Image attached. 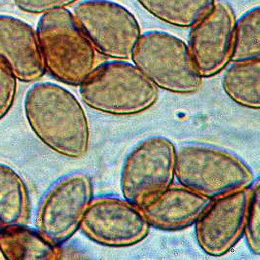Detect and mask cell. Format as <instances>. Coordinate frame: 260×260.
<instances>
[{"instance_id": "cell-1", "label": "cell", "mask_w": 260, "mask_h": 260, "mask_svg": "<svg viewBox=\"0 0 260 260\" xmlns=\"http://www.w3.org/2000/svg\"><path fill=\"white\" fill-rule=\"evenodd\" d=\"M23 107L30 129L50 150L69 159L89 152L90 122L70 90L55 82L35 83L25 92Z\"/></svg>"}, {"instance_id": "cell-2", "label": "cell", "mask_w": 260, "mask_h": 260, "mask_svg": "<svg viewBox=\"0 0 260 260\" xmlns=\"http://www.w3.org/2000/svg\"><path fill=\"white\" fill-rule=\"evenodd\" d=\"M178 183L213 200L249 187L256 176L236 153L211 143L183 142L176 145Z\"/></svg>"}, {"instance_id": "cell-3", "label": "cell", "mask_w": 260, "mask_h": 260, "mask_svg": "<svg viewBox=\"0 0 260 260\" xmlns=\"http://www.w3.org/2000/svg\"><path fill=\"white\" fill-rule=\"evenodd\" d=\"M36 36L46 72L59 82L79 87L98 66V51L71 10L40 15Z\"/></svg>"}, {"instance_id": "cell-4", "label": "cell", "mask_w": 260, "mask_h": 260, "mask_svg": "<svg viewBox=\"0 0 260 260\" xmlns=\"http://www.w3.org/2000/svg\"><path fill=\"white\" fill-rule=\"evenodd\" d=\"M79 94L100 113L130 116L153 107L159 89L133 62L112 59L95 67L79 86Z\"/></svg>"}, {"instance_id": "cell-5", "label": "cell", "mask_w": 260, "mask_h": 260, "mask_svg": "<svg viewBox=\"0 0 260 260\" xmlns=\"http://www.w3.org/2000/svg\"><path fill=\"white\" fill-rule=\"evenodd\" d=\"M130 59L158 89L177 95H191L201 87L203 77L187 43L168 31L142 32Z\"/></svg>"}, {"instance_id": "cell-6", "label": "cell", "mask_w": 260, "mask_h": 260, "mask_svg": "<svg viewBox=\"0 0 260 260\" xmlns=\"http://www.w3.org/2000/svg\"><path fill=\"white\" fill-rule=\"evenodd\" d=\"M175 171V143L164 136L145 137L131 148L122 162V196L142 208L174 183Z\"/></svg>"}, {"instance_id": "cell-7", "label": "cell", "mask_w": 260, "mask_h": 260, "mask_svg": "<svg viewBox=\"0 0 260 260\" xmlns=\"http://www.w3.org/2000/svg\"><path fill=\"white\" fill-rule=\"evenodd\" d=\"M93 197L94 183L88 172L75 170L60 176L38 202L35 227L49 241L61 246L79 230Z\"/></svg>"}, {"instance_id": "cell-8", "label": "cell", "mask_w": 260, "mask_h": 260, "mask_svg": "<svg viewBox=\"0 0 260 260\" xmlns=\"http://www.w3.org/2000/svg\"><path fill=\"white\" fill-rule=\"evenodd\" d=\"M71 12L100 55L130 59L142 29L126 6L114 0H79Z\"/></svg>"}, {"instance_id": "cell-9", "label": "cell", "mask_w": 260, "mask_h": 260, "mask_svg": "<svg viewBox=\"0 0 260 260\" xmlns=\"http://www.w3.org/2000/svg\"><path fill=\"white\" fill-rule=\"evenodd\" d=\"M150 228L141 207L123 196L106 194L93 197L79 230L99 245L124 248L142 242Z\"/></svg>"}, {"instance_id": "cell-10", "label": "cell", "mask_w": 260, "mask_h": 260, "mask_svg": "<svg viewBox=\"0 0 260 260\" xmlns=\"http://www.w3.org/2000/svg\"><path fill=\"white\" fill-rule=\"evenodd\" d=\"M250 186L211 200L194 223L197 245L213 257L232 250L244 236Z\"/></svg>"}, {"instance_id": "cell-11", "label": "cell", "mask_w": 260, "mask_h": 260, "mask_svg": "<svg viewBox=\"0 0 260 260\" xmlns=\"http://www.w3.org/2000/svg\"><path fill=\"white\" fill-rule=\"evenodd\" d=\"M235 15L223 1H215L212 10L190 27L188 48L203 78L212 77L231 61Z\"/></svg>"}, {"instance_id": "cell-12", "label": "cell", "mask_w": 260, "mask_h": 260, "mask_svg": "<svg viewBox=\"0 0 260 260\" xmlns=\"http://www.w3.org/2000/svg\"><path fill=\"white\" fill-rule=\"evenodd\" d=\"M0 59L19 81L36 82L46 73L36 29L12 15L0 14Z\"/></svg>"}, {"instance_id": "cell-13", "label": "cell", "mask_w": 260, "mask_h": 260, "mask_svg": "<svg viewBox=\"0 0 260 260\" xmlns=\"http://www.w3.org/2000/svg\"><path fill=\"white\" fill-rule=\"evenodd\" d=\"M210 202L193 190L173 183L142 209L151 227L176 231L193 226Z\"/></svg>"}, {"instance_id": "cell-14", "label": "cell", "mask_w": 260, "mask_h": 260, "mask_svg": "<svg viewBox=\"0 0 260 260\" xmlns=\"http://www.w3.org/2000/svg\"><path fill=\"white\" fill-rule=\"evenodd\" d=\"M0 254L5 260H55L63 256L61 246L25 223L0 227Z\"/></svg>"}, {"instance_id": "cell-15", "label": "cell", "mask_w": 260, "mask_h": 260, "mask_svg": "<svg viewBox=\"0 0 260 260\" xmlns=\"http://www.w3.org/2000/svg\"><path fill=\"white\" fill-rule=\"evenodd\" d=\"M222 88L237 105L260 108V58L230 61L223 70Z\"/></svg>"}, {"instance_id": "cell-16", "label": "cell", "mask_w": 260, "mask_h": 260, "mask_svg": "<svg viewBox=\"0 0 260 260\" xmlns=\"http://www.w3.org/2000/svg\"><path fill=\"white\" fill-rule=\"evenodd\" d=\"M29 194L23 177L0 162V226L25 223L29 217Z\"/></svg>"}, {"instance_id": "cell-17", "label": "cell", "mask_w": 260, "mask_h": 260, "mask_svg": "<svg viewBox=\"0 0 260 260\" xmlns=\"http://www.w3.org/2000/svg\"><path fill=\"white\" fill-rule=\"evenodd\" d=\"M149 15L162 23L190 28L212 10L215 0H136Z\"/></svg>"}, {"instance_id": "cell-18", "label": "cell", "mask_w": 260, "mask_h": 260, "mask_svg": "<svg viewBox=\"0 0 260 260\" xmlns=\"http://www.w3.org/2000/svg\"><path fill=\"white\" fill-rule=\"evenodd\" d=\"M260 58V7L254 6L235 20L231 61Z\"/></svg>"}, {"instance_id": "cell-19", "label": "cell", "mask_w": 260, "mask_h": 260, "mask_svg": "<svg viewBox=\"0 0 260 260\" xmlns=\"http://www.w3.org/2000/svg\"><path fill=\"white\" fill-rule=\"evenodd\" d=\"M243 237L246 239L250 252L258 256L260 254V181L258 177L250 185Z\"/></svg>"}, {"instance_id": "cell-20", "label": "cell", "mask_w": 260, "mask_h": 260, "mask_svg": "<svg viewBox=\"0 0 260 260\" xmlns=\"http://www.w3.org/2000/svg\"><path fill=\"white\" fill-rule=\"evenodd\" d=\"M18 79L8 64L0 59V120L10 111L15 102Z\"/></svg>"}, {"instance_id": "cell-21", "label": "cell", "mask_w": 260, "mask_h": 260, "mask_svg": "<svg viewBox=\"0 0 260 260\" xmlns=\"http://www.w3.org/2000/svg\"><path fill=\"white\" fill-rule=\"evenodd\" d=\"M15 6L22 12L32 15H43L45 13L68 8L79 0H13Z\"/></svg>"}, {"instance_id": "cell-22", "label": "cell", "mask_w": 260, "mask_h": 260, "mask_svg": "<svg viewBox=\"0 0 260 260\" xmlns=\"http://www.w3.org/2000/svg\"><path fill=\"white\" fill-rule=\"evenodd\" d=\"M0 227H1V226H0Z\"/></svg>"}]
</instances>
